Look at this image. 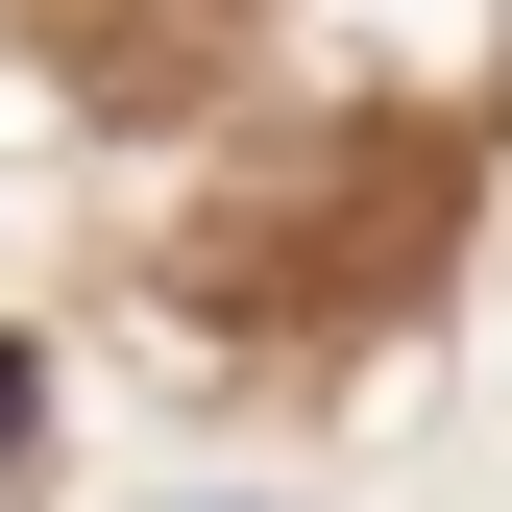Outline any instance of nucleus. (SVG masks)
Wrapping results in <instances>:
<instances>
[{"label": "nucleus", "instance_id": "obj_1", "mask_svg": "<svg viewBox=\"0 0 512 512\" xmlns=\"http://www.w3.org/2000/svg\"><path fill=\"white\" fill-rule=\"evenodd\" d=\"M25 415H49V391H25V342H0V464H25Z\"/></svg>", "mask_w": 512, "mask_h": 512}]
</instances>
